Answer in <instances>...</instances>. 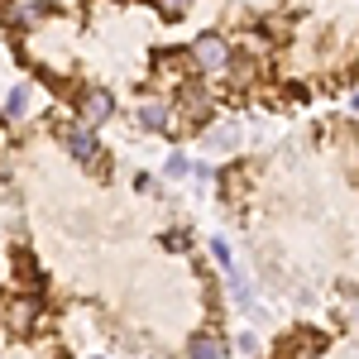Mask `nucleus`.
Listing matches in <instances>:
<instances>
[{
  "mask_svg": "<svg viewBox=\"0 0 359 359\" xmlns=\"http://www.w3.org/2000/svg\"><path fill=\"white\" fill-rule=\"evenodd\" d=\"M192 62L201 72H225L230 67V43H225L221 34H201L192 43Z\"/></svg>",
  "mask_w": 359,
  "mask_h": 359,
  "instance_id": "obj_1",
  "label": "nucleus"
},
{
  "mask_svg": "<svg viewBox=\"0 0 359 359\" xmlns=\"http://www.w3.org/2000/svg\"><path fill=\"white\" fill-rule=\"evenodd\" d=\"M62 149L72 154V158H82V163H96V130L91 125H62Z\"/></svg>",
  "mask_w": 359,
  "mask_h": 359,
  "instance_id": "obj_2",
  "label": "nucleus"
},
{
  "mask_svg": "<svg viewBox=\"0 0 359 359\" xmlns=\"http://www.w3.org/2000/svg\"><path fill=\"white\" fill-rule=\"evenodd\" d=\"M111 115H115V96H111V91H86V96H82V120L91 125V130L106 125Z\"/></svg>",
  "mask_w": 359,
  "mask_h": 359,
  "instance_id": "obj_3",
  "label": "nucleus"
},
{
  "mask_svg": "<svg viewBox=\"0 0 359 359\" xmlns=\"http://www.w3.org/2000/svg\"><path fill=\"white\" fill-rule=\"evenodd\" d=\"M53 15V5H43V0H29L20 10H10V25H34V20H48Z\"/></svg>",
  "mask_w": 359,
  "mask_h": 359,
  "instance_id": "obj_4",
  "label": "nucleus"
},
{
  "mask_svg": "<svg viewBox=\"0 0 359 359\" xmlns=\"http://www.w3.org/2000/svg\"><path fill=\"white\" fill-rule=\"evenodd\" d=\"M139 125H144V130H163V125H168V106H163V101L139 106Z\"/></svg>",
  "mask_w": 359,
  "mask_h": 359,
  "instance_id": "obj_5",
  "label": "nucleus"
},
{
  "mask_svg": "<svg viewBox=\"0 0 359 359\" xmlns=\"http://www.w3.org/2000/svg\"><path fill=\"white\" fill-rule=\"evenodd\" d=\"M192 359H225V345L216 335H201V340H192Z\"/></svg>",
  "mask_w": 359,
  "mask_h": 359,
  "instance_id": "obj_6",
  "label": "nucleus"
},
{
  "mask_svg": "<svg viewBox=\"0 0 359 359\" xmlns=\"http://www.w3.org/2000/svg\"><path fill=\"white\" fill-rule=\"evenodd\" d=\"M25 111H29V86H15L5 101V120H25Z\"/></svg>",
  "mask_w": 359,
  "mask_h": 359,
  "instance_id": "obj_7",
  "label": "nucleus"
},
{
  "mask_svg": "<svg viewBox=\"0 0 359 359\" xmlns=\"http://www.w3.org/2000/svg\"><path fill=\"white\" fill-rule=\"evenodd\" d=\"M187 5H192V0H154V10H158V15H168V20L187 15Z\"/></svg>",
  "mask_w": 359,
  "mask_h": 359,
  "instance_id": "obj_8",
  "label": "nucleus"
},
{
  "mask_svg": "<svg viewBox=\"0 0 359 359\" xmlns=\"http://www.w3.org/2000/svg\"><path fill=\"white\" fill-rule=\"evenodd\" d=\"M187 168H192V163H187L182 154H172V158H168V168H163V172H168V177H187Z\"/></svg>",
  "mask_w": 359,
  "mask_h": 359,
  "instance_id": "obj_9",
  "label": "nucleus"
},
{
  "mask_svg": "<svg viewBox=\"0 0 359 359\" xmlns=\"http://www.w3.org/2000/svg\"><path fill=\"white\" fill-rule=\"evenodd\" d=\"M10 316H15V326H25L29 316H34V302H15V306H10Z\"/></svg>",
  "mask_w": 359,
  "mask_h": 359,
  "instance_id": "obj_10",
  "label": "nucleus"
},
{
  "mask_svg": "<svg viewBox=\"0 0 359 359\" xmlns=\"http://www.w3.org/2000/svg\"><path fill=\"white\" fill-rule=\"evenodd\" d=\"M350 106H355V111H359V91H355V96H350Z\"/></svg>",
  "mask_w": 359,
  "mask_h": 359,
  "instance_id": "obj_11",
  "label": "nucleus"
}]
</instances>
